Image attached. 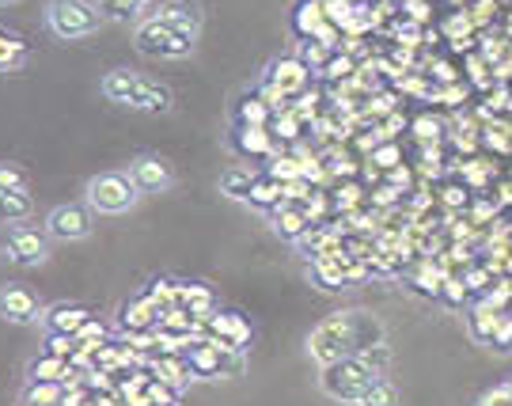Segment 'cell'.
Here are the masks:
<instances>
[{"mask_svg": "<svg viewBox=\"0 0 512 406\" xmlns=\"http://www.w3.org/2000/svg\"><path fill=\"white\" fill-rule=\"evenodd\" d=\"M376 380H384V372H376L365 357H342V361H330L323 365V376H319V388L327 391L334 403H353L365 395Z\"/></svg>", "mask_w": 512, "mask_h": 406, "instance_id": "cell-3", "label": "cell"}, {"mask_svg": "<svg viewBox=\"0 0 512 406\" xmlns=\"http://www.w3.org/2000/svg\"><path fill=\"white\" fill-rule=\"evenodd\" d=\"M16 190H31L27 171L12 160H0V194H16Z\"/></svg>", "mask_w": 512, "mask_h": 406, "instance_id": "cell-21", "label": "cell"}, {"mask_svg": "<svg viewBox=\"0 0 512 406\" xmlns=\"http://www.w3.org/2000/svg\"><path fill=\"white\" fill-rule=\"evenodd\" d=\"M95 319L92 312L84 308V304H73V300H57V304H50L46 312H42V331L46 334H61V338H80L84 334V327H92Z\"/></svg>", "mask_w": 512, "mask_h": 406, "instance_id": "cell-10", "label": "cell"}, {"mask_svg": "<svg viewBox=\"0 0 512 406\" xmlns=\"http://www.w3.org/2000/svg\"><path fill=\"white\" fill-rule=\"evenodd\" d=\"M126 175L133 179V186H137L141 194H167V190L175 186V171H171V164H167L164 156H152V152L133 156Z\"/></svg>", "mask_w": 512, "mask_h": 406, "instance_id": "cell-9", "label": "cell"}, {"mask_svg": "<svg viewBox=\"0 0 512 406\" xmlns=\"http://www.w3.org/2000/svg\"><path fill=\"white\" fill-rule=\"evenodd\" d=\"M95 8H99V16L107 19V23H129V19L141 23L148 0H95Z\"/></svg>", "mask_w": 512, "mask_h": 406, "instance_id": "cell-18", "label": "cell"}, {"mask_svg": "<svg viewBox=\"0 0 512 406\" xmlns=\"http://www.w3.org/2000/svg\"><path fill=\"white\" fill-rule=\"evenodd\" d=\"M126 107L129 111H141V114H167L171 107H175V92H171L167 84H160V80L141 76V80H137V88H133V95H129Z\"/></svg>", "mask_w": 512, "mask_h": 406, "instance_id": "cell-11", "label": "cell"}, {"mask_svg": "<svg viewBox=\"0 0 512 406\" xmlns=\"http://www.w3.org/2000/svg\"><path fill=\"white\" fill-rule=\"evenodd\" d=\"M152 16L167 19L171 27H179V31H186V35H198V31H202V8L190 4V0H171V4H164L160 12H152Z\"/></svg>", "mask_w": 512, "mask_h": 406, "instance_id": "cell-14", "label": "cell"}, {"mask_svg": "<svg viewBox=\"0 0 512 406\" xmlns=\"http://www.w3.org/2000/svg\"><path fill=\"white\" fill-rule=\"evenodd\" d=\"M509 391H512V380H509Z\"/></svg>", "mask_w": 512, "mask_h": 406, "instance_id": "cell-32", "label": "cell"}, {"mask_svg": "<svg viewBox=\"0 0 512 406\" xmlns=\"http://www.w3.org/2000/svg\"><path fill=\"white\" fill-rule=\"evenodd\" d=\"M137 80H141V73H133V69H110V73H103V80H99V92H103V99H110V103L126 107L133 88H137Z\"/></svg>", "mask_w": 512, "mask_h": 406, "instance_id": "cell-15", "label": "cell"}, {"mask_svg": "<svg viewBox=\"0 0 512 406\" xmlns=\"http://www.w3.org/2000/svg\"><path fill=\"white\" fill-rule=\"evenodd\" d=\"M148 406H179L175 399H160V403H148Z\"/></svg>", "mask_w": 512, "mask_h": 406, "instance_id": "cell-30", "label": "cell"}, {"mask_svg": "<svg viewBox=\"0 0 512 406\" xmlns=\"http://www.w3.org/2000/svg\"><path fill=\"white\" fill-rule=\"evenodd\" d=\"M194 42L198 35H186L179 27H171L160 16H145L133 31V46L145 57H164V61H183L194 54Z\"/></svg>", "mask_w": 512, "mask_h": 406, "instance_id": "cell-5", "label": "cell"}, {"mask_svg": "<svg viewBox=\"0 0 512 406\" xmlns=\"http://www.w3.org/2000/svg\"><path fill=\"white\" fill-rule=\"evenodd\" d=\"M274 198H277V186L274 183H255V190H251V202H258V205L274 202Z\"/></svg>", "mask_w": 512, "mask_h": 406, "instance_id": "cell-29", "label": "cell"}, {"mask_svg": "<svg viewBox=\"0 0 512 406\" xmlns=\"http://www.w3.org/2000/svg\"><path fill=\"white\" fill-rule=\"evenodd\" d=\"M357 406H399V391H395V384H387V380H376V384L357 399Z\"/></svg>", "mask_w": 512, "mask_h": 406, "instance_id": "cell-22", "label": "cell"}, {"mask_svg": "<svg viewBox=\"0 0 512 406\" xmlns=\"http://www.w3.org/2000/svg\"><path fill=\"white\" fill-rule=\"evenodd\" d=\"M274 80L281 84V92H296V88L308 80V65H300V61H281Z\"/></svg>", "mask_w": 512, "mask_h": 406, "instance_id": "cell-23", "label": "cell"}, {"mask_svg": "<svg viewBox=\"0 0 512 406\" xmlns=\"http://www.w3.org/2000/svg\"><path fill=\"white\" fill-rule=\"evenodd\" d=\"M152 315H156V308H152L148 300H137L133 308L126 304V327H148V323H152Z\"/></svg>", "mask_w": 512, "mask_h": 406, "instance_id": "cell-26", "label": "cell"}, {"mask_svg": "<svg viewBox=\"0 0 512 406\" xmlns=\"http://www.w3.org/2000/svg\"><path fill=\"white\" fill-rule=\"evenodd\" d=\"M213 331H217V334H228V338H232V350H239V342L247 338V323H243L239 315L224 312V315H217V319H213Z\"/></svg>", "mask_w": 512, "mask_h": 406, "instance_id": "cell-24", "label": "cell"}, {"mask_svg": "<svg viewBox=\"0 0 512 406\" xmlns=\"http://www.w3.org/2000/svg\"><path fill=\"white\" fill-rule=\"evenodd\" d=\"M141 190L133 186L126 171H99L84 183V205L103 217H122L129 209H137Z\"/></svg>", "mask_w": 512, "mask_h": 406, "instance_id": "cell-4", "label": "cell"}, {"mask_svg": "<svg viewBox=\"0 0 512 406\" xmlns=\"http://www.w3.org/2000/svg\"><path fill=\"white\" fill-rule=\"evenodd\" d=\"M478 406H512V391H509V388H494V391H486V395L478 399Z\"/></svg>", "mask_w": 512, "mask_h": 406, "instance_id": "cell-27", "label": "cell"}, {"mask_svg": "<svg viewBox=\"0 0 512 406\" xmlns=\"http://www.w3.org/2000/svg\"><path fill=\"white\" fill-rule=\"evenodd\" d=\"M12 4H19V0H0V8H12Z\"/></svg>", "mask_w": 512, "mask_h": 406, "instance_id": "cell-31", "label": "cell"}, {"mask_svg": "<svg viewBox=\"0 0 512 406\" xmlns=\"http://www.w3.org/2000/svg\"><path fill=\"white\" fill-rule=\"evenodd\" d=\"M27 61H31V46L19 35L0 27V73H19Z\"/></svg>", "mask_w": 512, "mask_h": 406, "instance_id": "cell-16", "label": "cell"}, {"mask_svg": "<svg viewBox=\"0 0 512 406\" xmlns=\"http://www.w3.org/2000/svg\"><path fill=\"white\" fill-rule=\"evenodd\" d=\"M19 406H69V384L65 380H27L19 388Z\"/></svg>", "mask_w": 512, "mask_h": 406, "instance_id": "cell-12", "label": "cell"}, {"mask_svg": "<svg viewBox=\"0 0 512 406\" xmlns=\"http://www.w3.org/2000/svg\"><path fill=\"white\" fill-rule=\"evenodd\" d=\"M35 217V198L31 190H16V194H0V221L8 224H27Z\"/></svg>", "mask_w": 512, "mask_h": 406, "instance_id": "cell-17", "label": "cell"}, {"mask_svg": "<svg viewBox=\"0 0 512 406\" xmlns=\"http://www.w3.org/2000/svg\"><path fill=\"white\" fill-rule=\"evenodd\" d=\"M471 331H475V338H494V334L501 331V315L490 312V308H478V312L471 315Z\"/></svg>", "mask_w": 512, "mask_h": 406, "instance_id": "cell-25", "label": "cell"}, {"mask_svg": "<svg viewBox=\"0 0 512 406\" xmlns=\"http://www.w3.org/2000/svg\"><path fill=\"white\" fill-rule=\"evenodd\" d=\"M42 312H46V304L38 300L35 289L12 285V281L0 285V323H8V327H38Z\"/></svg>", "mask_w": 512, "mask_h": 406, "instance_id": "cell-8", "label": "cell"}, {"mask_svg": "<svg viewBox=\"0 0 512 406\" xmlns=\"http://www.w3.org/2000/svg\"><path fill=\"white\" fill-rule=\"evenodd\" d=\"M380 342H384V331L368 312H334L308 334V353L319 365H330L342 357H357Z\"/></svg>", "mask_w": 512, "mask_h": 406, "instance_id": "cell-1", "label": "cell"}, {"mask_svg": "<svg viewBox=\"0 0 512 406\" xmlns=\"http://www.w3.org/2000/svg\"><path fill=\"white\" fill-rule=\"evenodd\" d=\"M69 361L65 357H54V353H42L35 357L31 365H27V380H42V384H50V380H65L69 384Z\"/></svg>", "mask_w": 512, "mask_h": 406, "instance_id": "cell-19", "label": "cell"}, {"mask_svg": "<svg viewBox=\"0 0 512 406\" xmlns=\"http://www.w3.org/2000/svg\"><path fill=\"white\" fill-rule=\"evenodd\" d=\"M42 23L61 42H80V38H92L107 19L99 16L95 0H46Z\"/></svg>", "mask_w": 512, "mask_h": 406, "instance_id": "cell-2", "label": "cell"}, {"mask_svg": "<svg viewBox=\"0 0 512 406\" xmlns=\"http://www.w3.org/2000/svg\"><path fill=\"white\" fill-rule=\"evenodd\" d=\"M50 236L46 232H38L31 224H12L8 232H4V240H0V255L12 262V266H23V270H35V266H46L50 262Z\"/></svg>", "mask_w": 512, "mask_h": 406, "instance_id": "cell-6", "label": "cell"}, {"mask_svg": "<svg viewBox=\"0 0 512 406\" xmlns=\"http://www.w3.org/2000/svg\"><path fill=\"white\" fill-rule=\"evenodd\" d=\"M148 4H152V0H148Z\"/></svg>", "mask_w": 512, "mask_h": 406, "instance_id": "cell-33", "label": "cell"}, {"mask_svg": "<svg viewBox=\"0 0 512 406\" xmlns=\"http://www.w3.org/2000/svg\"><path fill=\"white\" fill-rule=\"evenodd\" d=\"M224 353H228V346H213V342L194 346V350L186 353V369L194 372V376H205V380L224 376Z\"/></svg>", "mask_w": 512, "mask_h": 406, "instance_id": "cell-13", "label": "cell"}, {"mask_svg": "<svg viewBox=\"0 0 512 406\" xmlns=\"http://www.w3.org/2000/svg\"><path fill=\"white\" fill-rule=\"evenodd\" d=\"M42 232H46L54 243H80L95 232V213L80 202H61L46 213Z\"/></svg>", "mask_w": 512, "mask_h": 406, "instance_id": "cell-7", "label": "cell"}, {"mask_svg": "<svg viewBox=\"0 0 512 406\" xmlns=\"http://www.w3.org/2000/svg\"><path fill=\"white\" fill-rule=\"evenodd\" d=\"M255 183H258V179L247 171V167H232V171L220 179V190H224L228 198H247V202H251V190H255Z\"/></svg>", "mask_w": 512, "mask_h": 406, "instance_id": "cell-20", "label": "cell"}, {"mask_svg": "<svg viewBox=\"0 0 512 406\" xmlns=\"http://www.w3.org/2000/svg\"><path fill=\"white\" fill-rule=\"evenodd\" d=\"M300 228H304V221H300L296 213H289V217H281V213H277V232H285L289 240H293V236H300Z\"/></svg>", "mask_w": 512, "mask_h": 406, "instance_id": "cell-28", "label": "cell"}]
</instances>
